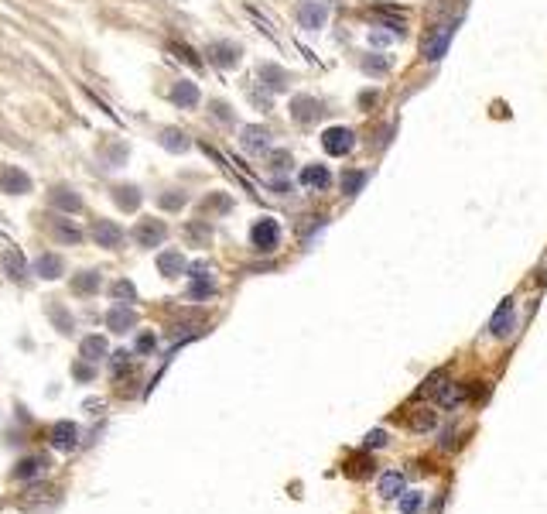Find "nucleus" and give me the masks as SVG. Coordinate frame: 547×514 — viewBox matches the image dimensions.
<instances>
[{"instance_id":"obj_1","label":"nucleus","mask_w":547,"mask_h":514,"mask_svg":"<svg viewBox=\"0 0 547 514\" xmlns=\"http://www.w3.org/2000/svg\"><path fill=\"white\" fill-rule=\"evenodd\" d=\"M250 240H254L257 250H274V247L280 244V226H277L274 219H260V223L250 230Z\"/></svg>"},{"instance_id":"obj_2","label":"nucleus","mask_w":547,"mask_h":514,"mask_svg":"<svg viewBox=\"0 0 547 514\" xmlns=\"http://www.w3.org/2000/svg\"><path fill=\"white\" fill-rule=\"evenodd\" d=\"M325 17H329V7H325V3H318V0H308V3H301V7H298V24H301V28H308V31L322 28V24H325Z\"/></svg>"},{"instance_id":"obj_3","label":"nucleus","mask_w":547,"mask_h":514,"mask_svg":"<svg viewBox=\"0 0 547 514\" xmlns=\"http://www.w3.org/2000/svg\"><path fill=\"white\" fill-rule=\"evenodd\" d=\"M322 144H325L329 155H346V151L353 148V130H346V127H329V130L322 134Z\"/></svg>"},{"instance_id":"obj_4","label":"nucleus","mask_w":547,"mask_h":514,"mask_svg":"<svg viewBox=\"0 0 547 514\" xmlns=\"http://www.w3.org/2000/svg\"><path fill=\"white\" fill-rule=\"evenodd\" d=\"M48 435H52V446H55V449H65V453H69V449L79 446V428H76L72 422H55Z\"/></svg>"},{"instance_id":"obj_5","label":"nucleus","mask_w":547,"mask_h":514,"mask_svg":"<svg viewBox=\"0 0 547 514\" xmlns=\"http://www.w3.org/2000/svg\"><path fill=\"white\" fill-rule=\"evenodd\" d=\"M165 223H154V219H141L137 223V230H134V240L141 244V247H154V244H161L165 240Z\"/></svg>"},{"instance_id":"obj_6","label":"nucleus","mask_w":547,"mask_h":514,"mask_svg":"<svg viewBox=\"0 0 547 514\" xmlns=\"http://www.w3.org/2000/svg\"><path fill=\"white\" fill-rule=\"evenodd\" d=\"M106 326H110L113 333H127V329L137 326V312L127 308V306H113L110 308V315H106Z\"/></svg>"},{"instance_id":"obj_7","label":"nucleus","mask_w":547,"mask_h":514,"mask_svg":"<svg viewBox=\"0 0 547 514\" xmlns=\"http://www.w3.org/2000/svg\"><path fill=\"white\" fill-rule=\"evenodd\" d=\"M92 237H96V244H99V247H120L123 230H120L116 223H110V219H99V223L92 226Z\"/></svg>"},{"instance_id":"obj_8","label":"nucleus","mask_w":547,"mask_h":514,"mask_svg":"<svg viewBox=\"0 0 547 514\" xmlns=\"http://www.w3.org/2000/svg\"><path fill=\"white\" fill-rule=\"evenodd\" d=\"M510 329H513V302L506 299V302H499V308H496V315L489 319V333L503 336V333H510Z\"/></svg>"},{"instance_id":"obj_9","label":"nucleus","mask_w":547,"mask_h":514,"mask_svg":"<svg viewBox=\"0 0 547 514\" xmlns=\"http://www.w3.org/2000/svg\"><path fill=\"white\" fill-rule=\"evenodd\" d=\"M0 189H3V192H28V189H31V179H28L24 172L3 168V172H0Z\"/></svg>"},{"instance_id":"obj_10","label":"nucleus","mask_w":547,"mask_h":514,"mask_svg":"<svg viewBox=\"0 0 547 514\" xmlns=\"http://www.w3.org/2000/svg\"><path fill=\"white\" fill-rule=\"evenodd\" d=\"M158 268H161V275H165V278H178V275L185 271L182 250H165V254L158 257Z\"/></svg>"},{"instance_id":"obj_11","label":"nucleus","mask_w":547,"mask_h":514,"mask_svg":"<svg viewBox=\"0 0 547 514\" xmlns=\"http://www.w3.org/2000/svg\"><path fill=\"white\" fill-rule=\"evenodd\" d=\"M34 271H38L41 278H62V275H65V264H62L59 254H41L38 264H34Z\"/></svg>"},{"instance_id":"obj_12","label":"nucleus","mask_w":547,"mask_h":514,"mask_svg":"<svg viewBox=\"0 0 547 514\" xmlns=\"http://www.w3.org/2000/svg\"><path fill=\"white\" fill-rule=\"evenodd\" d=\"M267 137H271V134H267L264 127H243V137H240V141H243L247 151H267V144H271Z\"/></svg>"},{"instance_id":"obj_13","label":"nucleus","mask_w":547,"mask_h":514,"mask_svg":"<svg viewBox=\"0 0 547 514\" xmlns=\"http://www.w3.org/2000/svg\"><path fill=\"white\" fill-rule=\"evenodd\" d=\"M45 466H48V459H45V456H28V459H21V463H17L14 477H17V480H31V477L45 473Z\"/></svg>"},{"instance_id":"obj_14","label":"nucleus","mask_w":547,"mask_h":514,"mask_svg":"<svg viewBox=\"0 0 547 514\" xmlns=\"http://www.w3.org/2000/svg\"><path fill=\"white\" fill-rule=\"evenodd\" d=\"M301 186H308V189H325V186H329V168L308 165V168L301 172Z\"/></svg>"},{"instance_id":"obj_15","label":"nucleus","mask_w":547,"mask_h":514,"mask_svg":"<svg viewBox=\"0 0 547 514\" xmlns=\"http://www.w3.org/2000/svg\"><path fill=\"white\" fill-rule=\"evenodd\" d=\"M79 357H83V360H92V364L103 360V357H106V343H103L99 336H86V339L79 343Z\"/></svg>"},{"instance_id":"obj_16","label":"nucleus","mask_w":547,"mask_h":514,"mask_svg":"<svg viewBox=\"0 0 547 514\" xmlns=\"http://www.w3.org/2000/svg\"><path fill=\"white\" fill-rule=\"evenodd\" d=\"M452 31H455V28H445L442 34H435V38L424 45V59H431V62H435V59H442V55H445V48H448V38H452Z\"/></svg>"},{"instance_id":"obj_17","label":"nucleus","mask_w":547,"mask_h":514,"mask_svg":"<svg viewBox=\"0 0 547 514\" xmlns=\"http://www.w3.org/2000/svg\"><path fill=\"white\" fill-rule=\"evenodd\" d=\"M209 59L219 62V66H236V62H240V48H236V45H212V48H209Z\"/></svg>"},{"instance_id":"obj_18","label":"nucleus","mask_w":547,"mask_h":514,"mask_svg":"<svg viewBox=\"0 0 547 514\" xmlns=\"http://www.w3.org/2000/svg\"><path fill=\"white\" fill-rule=\"evenodd\" d=\"M380 494L390 501V497H400L404 494V477L400 473H383L380 477Z\"/></svg>"},{"instance_id":"obj_19","label":"nucleus","mask_w":547,"mask_h":514,"mask_svg":"<svg viewBox=\"0 0 547 514\" xmlns=\"http://www.w3.org/2000/svg\"><path fill=\"white\" fill-rule=\"evenodd\" d=\"M52 203L59 206V209H65V212L83 209V199H79L76 192H69V189H55V192H52Z\"/></svg>"},{"instance_id":"obj_20","label":"nucleus","mask_w":547,"mask_h":514,"mask_svg":"<svg viewBox=\"0 0 547 514\" xmlns=\"http://www.w3.org/2000/svg\"><path fill=\"white\" fill-rule=\"evenodd\" d=\"M3 271H7L10 281H21V278H24V257H21L17 250L3 254Z\"/></svg>"},{"instance_id":"obj_21","label":"nucleus","mask_w":547,"mask_h":514,"mask_svg":"<svg viewBox=\"0 0 547 514\" xmlns=\"http://www.w3.org/2000/svg\"><path fill=\"white\" fill-rule=\"evenodd\" d=\"M52 230H55V237H59L62 244H79V240H83V233H79L72 223H65V219H55Z\"/></svg>"},{"instance_id":"obj_22","label":"nucleus","mask_w":547,"mask_h":514,"mask_svg":"<svg viewBox=\"0 0 547 514\" xmlns=\"http://www.w3.org/2000/svg\"><path fill=\"white\" fill-rule=\"evenodd\" d=\"M72 288H76L79 295H90V292L99 288V275H96V271H83L79 278H72Z\"/></svg>"},{"instance_id":"obj_23","label":"nucleus","mask_w":547,"mask_h":514,"mask_svg":"<svg viewBox=\"0 0 547 514\" xmlns=\"http://www.w3.org/2000/svg\"><path fill=\"white\" fill-rule=\"evenodd\" d=\"M175 103H182V106H195V103H198V90H195L188 79H182V83L175 86Z\"/></svg>"},{"instance_id":"obj_24","label":"nucleus","mask_w":547,"mask_h":514,"mask_svg":"<svg viewBox=\"0 0 547 514\" xmlns=\"http://www.w3.org/2000/svg\"><path fill=\"white\" fill-rule=\"evenodd\" d=\"M161 144H165L168 151H185V148H188L185 134H182V130H172V127H168V130H161Z\"/></svg>"},{"instance_id":"obj_25","label":"nucleus","mask_w":547,"mask_h":514,"mask_svg":"<svg viewBox=\"0 0 547 514\" xmlns=\"http://www.w3.org/2000/svg\"><path fill=\"white\" fill-rule=\"evenodd\" d=\"M315 113H318V110H315V100H305V97L294 100V117H298V120H311Z\"/></svg>"},{"instance_id":"obj_26","label":"nucleus","mask_w":547,"mask_h":514,"mask_svg":"<svg viewBox=\"0 0 547 514\" xmlns=\"http://www.w3.org/2000/svg\"><path fill=\"white\" fill-rule=\"evenodd\" d=\"M185 233H188L195 244H209V237H212V230H209V226H202V223H192Z\"/></svg>"},{"instance_id":"obj_27","label":"nucleus","mask_w":547,"mask_h":514,"mask_svg":"<svg viewBox=\"0 0 547 514\" xmlns=\"http://www.w3.org/2000/svg\"><path fill=\"white\" fill-rule=\"evenodd\" d=\"M113 295H116L120 302H123V299H127V302H134V299H137V288H134L130 281H116V285H113Z\"/></svg>"},{"instance_id":"obj_28","label":"nucleus","mask_w":547,"mask_h":514,"mask_svg":"<svg viewBox=\"0 0 547 514\" xmlns=\"http://www.w3.org/2000/svg\"><path fill=\"white\" fill-rule=\"evenodd\" d=\"M421 511V494H404V501H400V514H417Z\"/></svg>"},{"instance_id":"obj_29","label":"nucleus","mask_w":547,"mask_h":514,"mask_svg":"<svg viewBox=\"0 0 547 514\" xmlns=\"http://www.w3.org/2000/svg\"><path fill=\"white\" fill-rule=\"evenodd\" d=\"M116 203L127 206V209H134V206L141 203V196H137V189H116Z\"/></svg>"},{"instance_id":"obj_30","label":"nucleus","mask_w":547,"mask_h":514,"mask_svg":"<svg viewBox=\"0 0 547 514\" xmlns=\"http://www.w3.org/2000/svg\"><path fill=\"white\" fill-rule=\"evenodd\" d=\"M363 172H349V175H346V179H342V186H346V192H356V189H360V186H363Z\"/></svg>"},{"instance_id":"obj_31","label":"nucleus","mask_w":547,"mask_h":514,"mask_svg":"<svg viewBox=\"0 0 547 514\" xmlns=\"http://www.w3.org/2000/svg\"><path fill=\"white\" fill-rule=\"evenodd\" d=\"M366 446H369V449L386 446V432H380V428H376V432H369V435H366Z\"/></svg>"},{"instance_id":"obj_32","label":"nucleus","mask_w":547,"mask_h":514,"mask_svg":"<svg viewBox=\"0 0 547 514\" xmlns=\"http://www.w3.org/2000/svg\"><path fill=\"white\" fill-rule=\"evenodd\" d=\"M185 203V192L182 196H161V206H165V209H175V206H182Z\"/></svg>"},{"instance_id":"obj_33","label":"nucleus","mask_w":547,"mask_h":514,"mask_svg":"<svg viewBox=\"0 0 547 514\" xmlns=\"http://www.w3.org/2000/svg\"><path fill=\"white\" fill-rule=\"evenodd\" d=\"M369 41H373V45H390L393 38H390V34H383V31H373V34H369Z\"/></svg>"},{"instance_id":"obj_34","label":"nucleus","mask_w":547,"mask_h":514,"mask_svg":"<svg viewBox=\"0 0 547 514\" xmlns=\"http://www.w3.org/2000/svg\"><path fill=\"white\" fill-rule=\"evenodd\" d=\"M154 346V336H141V343H137V350H151Z\"/></svg>"}]
</instances>
